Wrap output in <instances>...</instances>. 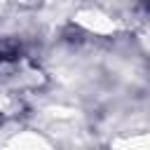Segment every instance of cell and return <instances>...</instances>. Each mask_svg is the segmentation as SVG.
I'll list each match as a JSON object with an SVG mask.
<instances>
[{"mask_svg": "<svg viewBox=\"0 0 150 150\" xmlns=\"http://www.w3.org/2000/svg\"><path fill=\"white\" fill-rule=\"evenodd\" d=\"M143 2H145V5H148V7H150V0H143Z\"/></svg>", "mask_w": 150, "mask_h": 150, "instance_id": "cell-1", "label": "cell"}]
</instances>
